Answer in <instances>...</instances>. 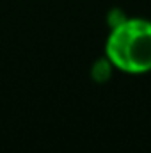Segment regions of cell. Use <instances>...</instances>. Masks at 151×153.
<instances>
[{
    "instance_id": "obj_1",
    "label": "cell",
    "mask_w": 151,
    "mask_h": 153,
    "mask_svg": "<svg viewBox=\"0 0 151 153\" xmlns=\"http://www.w3.org/2000/svg\"><path fill=\"white\" fill-rule=\"evenodd\" d=\"M109 34L105 38V61L128 75L151 71V20L128 16L123 9L112 7L107 13Z\"/></svg>"
}]
</instances>
